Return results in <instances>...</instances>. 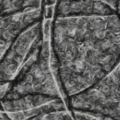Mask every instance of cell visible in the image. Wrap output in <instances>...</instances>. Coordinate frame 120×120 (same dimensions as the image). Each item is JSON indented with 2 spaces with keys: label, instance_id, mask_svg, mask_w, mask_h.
Segmentation results:
<instances>
[{
  "label": "cell",
  "instance_id": "8992f818",
  "mask_svg": "<svg viewBox=\"0 0 120 120\" xmlns=\"http://www.w3.org/2000/svg\"><path fill=\"white\" fill-rule=\"evenodd\" d=\"M42 19L41 7L40 9L22 12L0 20V60L22 31L31 24ZM0 86L3 85L0 84Z\"/></svg>",
  "mask_w": 120,
  "mask_h": 120
},
{
  "label": "cell",
  "instance_id": "8fae6325",
  "mask_svg": "<svg viewBox=\"0 0 120 120\" xmlns=\"http://www.w3.org/2000/svg\"><path fill=\"white\" fill-rule=\"evenodd\" d=\"M0 120H12V119L8 116V115L6 113L3 112H0Z\"/></svg>",
  "mask_w": 120,
  "mask_h": 120
},
{
  "label": "cell",
  "instance_id": "5b68a950",
  "mask_svg": "<svg viewBox=\"0 0 120 120\" xmlns=\"http://www.w3.org/2000/svg\"><path fill=\"white\" fill-rule=\"evenodd\" d=\"M0 102L2 112L12 120H27L40 114L67 110L62 99L44 95H27Z\"/></svg>",
  "mask_w": 120,
  "mask_h": 120
},
{
  "label": "cell",
  "instance_id": "ba28073f",
  "mask_svg": "<svg viewBox=\"0 0 120 120\" xmlns=\"http://www.w3.org/2000/svg\"><path fill=\"white\" fill-rule=\"evenodd\" d=\"M41 7L42 1H0V20Z\"/></svg>",
  "mask_w": 120,
  "mask_h": 120
},
{
  "label": "cell",
  "instance_id": "9c48e42d",
  "mask_svg": "<svg viewBox=\"0 0 120 120\" xmlns=\"http://www.w3.org/2000/svg\"><path fill=\"white\" fill-rule=\"evenodd\" d=\"M27 120H74L70 112L67 110L40 114Z\"/></svg>",
  "mask_w": 120,
  "mask_h": 120
},
{
  "label": "cell",
  "instance_id": "7a4b0ae2",
  "mask_svg": "<svg viewBox=\"0 0 120 120\" xmlns=\"http://www.w3.org/2000/svg\"><path fill=\"white\" fill-rule=\"evenodd\" d=\"M50 19H47L45 24L44 38L40 48L21 68L15 79L9 83L7 92L2 100L27 95H44L63 100L50 67Z\"/></svg>",
  "mask_w": 120,
  "mask_h": 120
},
{
  "label": "cell",
  "instance_id": "277c9868",
  "mask_svg": "<svg viewBox=\"0 0 120 120\" xmlns=\"http://www.w3.org/2000/svg\"><path fill=\"white\" fill-rule=\"evenodd\" d=\"M42 20L35 22L22 31L0 60V84L12 82L40 48L44 38Z\"/></svg>",
  "mask_w": 120,
  "mask_h": 120
},
{
  "label": "cell",
  "instance_id": "52a82bcc",
  "mask_svg": "<svg viewBox=\"0 0 120 120\" xmlns=\"http://www.w3.org/2000/svg\"><path fill=\"white\" fill-rule=\"evenodd\" d=\"M119 15L105 1H58L53 17Z\"/></svg>",
  "mask_w": 120,
  "mask_h": 120
},
{
  "label": "cell",
  "instance_id": "6da1fadb",
  "mask_svg": "<svg viewBox=\"0 0 120 120\" xmlns=\"http://www.w3.org/2000/svg\"><path fill=\"white\" fill-rule=\"evenodd\" d=\"M119 15L53 17L50 67L63 101L119 65Z\"/></svg>",
  "mask_w": 120,
  "mask_h": 120
},
{
  "label": "cell",
  "instance_id": "30bf717a",
  "mask_svg": "<svg viewBox=\"0 0 120 120\" xmlns=\"http://www.w3.org/2000/svg\"><path fill=\"white\" fill-rule=\"evenodd\" d=\"M72 117L74 120H111V119H102L99 117H97L93 114L89 113H83L79 112L71 111L70 112Z\"/></svg>",
  "mask_w": 120,
  "mask_h": 120
},
{
  "label": "cell",
  "instance_id": "3957f363",
  "mask_svg": "<svg viewBox=\"0 0 120 120\" xmlns=\"http://www.w3.org/2000/svg\"><path fill=\"white\" fill-rule=\"evenodd\" d=\"M119 65L92 86L66 99L67 109L102 119L119 120Z\"/></svg>",
  "mask_w": 120,
  "mask_h": 120
}]
</instances>
